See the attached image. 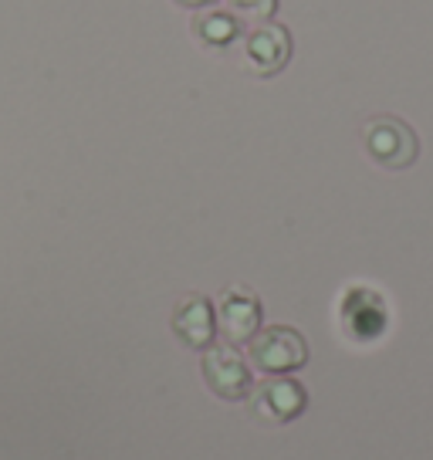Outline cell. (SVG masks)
<instances>
[{"label": "cell", "instance_id": "52a82bcc", "mask_svg": "<svg viewBox=\"0 0 433 460\" xmlns=\"http://www.w3.org/2000/svg\"><path fill=\"white\" fill-rule=\"evenodd\" d=\"M176 339L190 349H210L216 342V308L207 295H187L180 298L173 312Z\"/></svg>", "mask_w": 433, "mask_h": 460}, {"label": "cell", "instance_id": "ba28073f", "mask_svg": "<svg viewBox=\"0 0 433 460\" xmlns=\"http://www.w3.org/2000/svg\"><path fill=\"white\" fill-rule=\"evenodd\" d=\"M193 38L207 51L227 55L231 48H241L244 41V21L231 14L227 7H210V11H200V17L193 21Z\"/></svg>", "mask_w": 433, "mask_h": 460}, {"label": "cell", "instance_id": "8992f818", "mask_svg": "<svg viewBox=\"0 0 433 460\" xmlns=\"http://www.w3.org/2000/svg\"><path fill=\"white\" fill-rule=\"evenodd\" d=\"M308 406V393L298 379L291 376H268L258 389H254V417L264 423H291L302 417Z\"/></svg>", "mask_w": 433, "mask_h": 460}, {"label": "cell", "instance_id": "6da1fadb", "mask_svg": "<svg viewBox=\"0 0 433 460\" xmlns=\"http://www.w3.org/2000/svg\"><path fill=\"white\" fill-rule=\"evenodd\" d=\"M362 146L376 166L383 170H406L420 156L417 132L396 115H376L362 126Z\"/></svg>", "mask_w": 433, "mask_h": 460}, {"label": "cell", "instance_id": "277c9868", "mask_svg": "<svg viewBox=\"0 0 433 460\" xmlns=\"http://www.w3.org/2000/svg\"><path fill=\"white\" fill-rule=\"evenodd\" d=\"M203 383L207 389L227 402H241L251 396L254 389V376H251V366L244 362V356L237 352V345H210L207 356H203Z\"/></svg>", "mask_w": 433, "mask_h": 460}, {"label": "cell", "instance_id": "9c48e42d", "mask_svg": "<svg viewBox=\"0 0 433 460\" xmlns=\"http://www.w3.org/2000/svg\"><path fill=\"white\" fill-rule=\"evenodd\" d=\"M227 11L237 14L241 21H254V24H264L278 14V0H224Z\"/></svg>", "mask_w": 433, "mask_h": 460}, {"label": "cell", "instance_id": "30bf717a", "mask_svg": "<svg viewBox=\"0 0 433 460\" xmlns=\"http://www.w3.org/2000/svg\"><path fill=\"white\" fill-rule=\"evenodd\" d=\"M180 11H210L216 0H173Z\"/></svg>", "mask_w": 433, "mask_h": 460}, {"label": "cell", "instance_id": "3957f363", "mask_svg": "<svg viewBox=\"0 0 433 460\" xmlns=\"http://www.w3.org/2000/svg\"><path fill=\"white\" fill-rule=\"evenodd\" d=\"M247 345H251V366L258 373L285 376L302 369L305 362H308V342H305V335L298 329H288V325L261 329Z\"/></svg>", "mask_w": 433, "mask_h": 460}, {"label": "cell", "instance_id": "7a4b0ae2", "mask_svg": "<svg viewBox=\"0 0 433 460\" xmlns=\"http://www.w3.org/2000/svg\"><path fill=\"white\" fill-rule=\"evenodd\" d=\"M295 41H291V31L285 24L275 21H264L254 24L251 31H244V41H241V68L254 78H275L288 68Z\"/></svg>", "mask_w": 433, "mask_h": 460}, {"label": "cell", "instance_id": "5b68a950", "mask_svg": "<svg viewBox=\"0 0 433 460\" xmlns=\"http://www.w3.org/2000/svg\"><path fill=\"white\" fill-rule=\"evenodd\" d=\"M216 332H220L231 345H244L258 335L261 332V302L251 288L234 285L216 298Z\"/></svg>", "mask_w": 433, "mask_h": 460}]
</instances>
